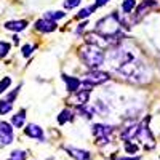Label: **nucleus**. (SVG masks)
Listing matches in <instances>:
<instances>
[{"label": "nucleus", "instance_id": "obj_19", "mask_svg": "<svg viewBox=\"0 0 160 160\" xmlns=\"http://www.w3.org/2000/svg\"><path fill=\"white\" fill-rule=\"evenodd\" d=\"M71 120H74V112L71 109H62L58 115V123L59 125H64L66 122H71Z\"/></svg>", "mask_w": 160, "mask_h": 160}, {"label": "nucleus", "instance_id": "obj_33", "mask_svg": "<svg viewBox=\"0 0 160 160\" xmlns=\"http://www.w3.org/2000/svg\"><path fill=\"white\" fill-rule=\"evenodd\" d=\"M109 0H96V3H95V7L96 8H101V7H104L106 3H108Z\"/></svg>", "mask_w": 160, "mask_h": 160}, {"label": "nucleus", "instance_id": "obj_10", "mask_svg": "<svg viewBox=\"0 0 160 160\" xmlns=\"http://www.w3.org/2000/svg\"><path fill=\"white\" fill-rule=\"evenodd\" d=\"M34 28H35L38 32L50 34V32H53V31H56L58 26H56V22H55V21H50V19H47V18H42V19L35 21Z\"/></svg>", "mask_w": 160, "mask_h": 160}, {"label": "nucleus", "instance_id": "obj_7", "mask_svg": "<svg viewBox=\"0 0 160 160\" xmlns=\"http://www.w3.org/2000/svg\"><path fill=\"white\" fill-rule=\"evenodd\" d=\"M83 38H85L87 43L96 45V47H99V48H109V47H111V38H109V37H104V35H101V34H98L96 31H95V32L85 34Z\"/></svg>", "mask_w": 160, "mask_h": 160}, {"label": "nucleus", "instance_id": "obj_28", "mask_svg": "<svg viewBox=\"0 0 160 160\" xmlns=\"http://www.w3.org/2000/svg\"><path fill=\"white\" fill-rule=\"evenodd\" d=\"M10 158H15V160H26V152H24V151H13Z\"/></svg>", "mask_w": 160, "mask_h": 160}, {"label": "nucleus", "instance_id": "obj_35", "mask_svg": "<svg viewBox=\"0 0 160 160\" xmlns=\"http://www.w3.org/2000/svg\"><path fill=\"white\" fill-rule=\"evenodd\" d=\"M10 160H15V158H10Z\"/></svg>", "mask_w": 160, "mask_h": 160}, {"label": "nucleus", "instance_id": "obj_5", "mask_svg": "<svg viewBox=\"0 0 160 160\" xmlns=\"http://www.w3.org/2000/svg\"><path fill=\"white\" fill-rule=\"evenodd\" d=\"M91 130H93V135H95V138H96V144H99V146L108 144L111 135L114 133V127H111V125H102V123L93 125Z\"/></svg>", "mask_w": 160, "mask_h": 160}, {"label": "nucleus", "instance_id": "obj_8", "mask_svg": "<svg viewBox=\"0 0 160 160\" xmlns=\"http://www.w3.org/2000/svg\"><path fill=\"white\" fill-rule=\"evenodd\" d=\"M90 93H91V90L88 87L83 88V90H78V91H75L74 95H72V98L69 99V102L74 104V106H77V108H78V106H83L90 99Z\"/></svg>", "mask_w": 160, "mask_h": 160}, {"label": "nucleus", "instance_id": "obj_6", "mask_svg": "<svg viewBox=\"0 0 160 160\" xmlns=\"http://www.w3.org/2000/svg\"><path fill=\"white\" fill-rule=\"evenodd\" d=\"M136 138L144 142L146 149H154L155 148V139H154V135H152L151 128L148 127V120H144V122L139 125L138 133H136Z\"/></svg>", "mask_w": 160, "mask_h": 160}, {"label": "nucleus", "instance_id": "obj_11", "mask_svg": "<svg viewBox=\"0 0 160 160\" xmlns=\"http://www.w3.org/2000/svg\"><path fill=\"white\" fill-rule=\"evenodd\" d=\"M155 5H157L155 0H144L142 3H139L138 8H136V13H135V18H133V22L139 21V19L146 15V13H148V10H149L151 7H155Z\"/></svg>", "mask_w": 160, "mask_h": 160}, {"label": "nucleus", "instance_id": "obj_14", "mask_svg": "<svg viewBox=\"0 0 160 160\" xmlns=\"http://www.w3.org/2000/svg\"><path fill=\"white\" fill-rule=\"evenodd\" d=\"M28 28V21L24 19H15V21H7L5 22V29L11 32H21Z\"/></svg>", "mask_w": 160, "mask_h": 160}, {"label": "nucleus", "instance_id": "obj_16", "mask_svg": "<svg viewBox=\"0 0 160 160\" xmlns=\"http://www.w3.org/2000/svg\"><path fill=\"white\" fill-rule=\"evenodd\" d=\"M26 122V109H21L18 114H15L11 117V125L15 128H22Z\"/></svg>", "mask_w": 160, "mask_h": 160}, {"label": "nucleus", "instance_id": "obj_22", "mask_svg": "<svg viewBox=\"0 0 160 160\" xmlns=\"http://www.w3.org/2000/svg\"><path fill=\"white\" fill-rule=\"evenodd\" d=\"M95 10H96V7H95V5L87 7V8H82V10H80V11L77 13V18H78V19H87V18H88V16H90Z\"/></svg>", "mask_w": 160, "mask_h": 160}, {"label": "nucleus", "instance_id": "obj_1", "mask_svg": "<svg viewBox=\"0 0 160 160\" xmlns=\"http://www.w3.org/2000/svg\"><path fill=\"white\" fill-rule=\"evenodd\" d=\"M78 56H80V59H82L83 66L88 68L90 71L99 69L104 64V59H106L104 50L96 47V45H90V43L82 45L78 48Z\"/></svg>", "mask_w": 160, "mask_h": 160}, {"label": "nucleus", "instance_id": "obj_24", "mask_svg": "<svg viewBox=\"0 0 160 160\" xmlns=\"http://www.w3.org/2000/svg\"><path fill=\"white\" fill-rule=\"evenodd\" d=\"M138 144L136 142H131V141H127L125 142V152L127 154H136L138 152Z\"/></svg>", "mask_w": 160, "mask_h": 160}, {"label": "nucleus", "instance_id": "obj_23", "mask_svg": "<svg viewBox=\"0 0 160 160\" xmlns=\"http://www.w3.org/2000/svg\"><path fill=\"white\" fill-rule=\"evenodd\" d=\"M11 109H13V104H11L10 101H7V99H2V101H0V115L8 114Z\"/></svg>", "mask_w": 160, "mask_h": 160}, {"label": "nucleus", "instance_id": "obj_21", "mask_svg": "<svg viewBox=\"0 0 160 160\" xmlns=\"http://www.w3.org/2000/svg\"><path fill=\"white\" fill-rule=\"evenodd\" d=\"M133 8H136V0H123L122 3V11L125 15H130L133 11Z\"/></svg>", "mask_w": 160, "mask_h": 160}, {"label": "nucleus", "instance_id": "obj_13", "mask_svg": "<svg viewBox=\"0 0 160 160\" xmlns=\"http://www.w3.org/2000/svg\"><path fill=\"white\" fill-rule=\"evenodd\" d=\"M62 80L66 82V90L69 93H75L80 90V85H82V80L77 78V77H69V75H62Z\"/></svg>", "mask_w": 160, "mask_h": 160}, {"label": "nucleus", "instance_id": "obj_31", "mask_svg": "<svg viewBox=\"0 0 160 160\" xmlns=\"http://www.w3.org/2000/svg\"><path fill=\"white\" fill-rule=\"evenodd\" d=\"M95 111H98V112H101V114H106V112H108L106 106H104L101 101H96V104H95Z\"/></svg>", "mask_w": 160, "mask_h": 160}, {"label": "nucleus", "instance_id": "obj_2", "mask_svg": "<svg viewBox=\"0 0 160 160\" xmlns=\"http://www.w3.org/2000/svg\"><path fill=\"white\" fill-rule=\"evenodd\" d=\"M120 29H122V21H120L117 13H111V15L101 18L96 26H95V31L104 37H114L118 35Z\"/></svg>", "mask_w": 160, "mask_h": 160}, {"label": "nucleus", "instance_id": "obj_9", "mask_svg": "<svg viewBox=\"0 0 160 160\" xmlns=\"http://www.w3.org/2000/svg\"><path fill=\"white\" fill-rule=\"evenodd\" d=\"M13 142V127L2 120L0 122V144H11Z\"/></svg>", "mask_w": 160, "mask_h": 160}, {"label": "nucleus", "instance_id": "obj_17", "mask_svg": "<svg viewBox=\"0 0 160 160\" xmlns=\"http://www.w3.org/2000/svg\"><path fill=\"white\" fill-rule=\"evenodd\" d=\"M138 128H139L138 123H136V125H131V127H128V128H125V130L122 131V139H123V141H131L133 138H136Z\"/></svg>", "mask_w": 160, "mask_h": 160}, {"label": "nucleus", "instance_id": "obj_26", "mask_svg": "<svg viewBox=\"0 0 160 160\" xmlns=\"http://www.w3.org/2000/svg\"><path fill=\"white\" fill-rule=\"evenodd\" d=\"M10 85H11V78H10V77H3L2 80H0V95H2V93H5V91L10 88Z\"/></svg>", "mask_w": 160, "mask_h": 160}, {"label": "nucleus", "instance_id": "obj_4", "mask_svg": "<svg viewBox=\"0 0 160 160\" xmlns=\"http://www.w3.org/2000/svg\"><path fill=\"white\" fill-rule=\"evenodd\" d=\"M111 78V75L108 72H104V71H99V69H93L90 72H87L82 78V83L87 85L88 88L91 87H96V85H102L106 83L108 80Z\"/></svg>", "mask_w": 160, "mask_h": 160}, {"label": "nucleus", "instance_id": "obj_29", "mask_svg": "<svg viewBox=\"0 0 160 160\" xmlns=\"http://www.w3.org/2000/svg\"><path fill=\"white\" fill-rule=\"evenodd\" d=\"M19 90H21V85H19V87H16L15 90H13V91L10 93V95H7V101H10V102L15 101V99H16V96H18V93H19Z\"/></svg>", "mask_w": 160, "mask_h": 160}, {"label": "nucleus", "instance_id": "obj_32", "mask_svg": "<svg viewBox=\"0 0 160 160\" xmlns=\"http://www.w3.org/2000/svg\"><path fill=\"white\" fill-rule=\"evenodd\" d=\"M87 24H88V21H87V19H85V22H80V24H78V28H77V31H75V32H77V34H78V32H82V31L85 29V26H87Z\"/></svg>", "mask_w": 160, "mask_h": 160}, {"label": "nucleus", "instance_id": "obj_20", "mask_svg": "<svg viewBox=\"0 0 160 160\" xmlns=\"http://www.w3.org/2000/svg\"><path fill=\"white\" fill-rule=\"evenodd\" d=\"M66 16V13L64 11H47L45 15H43V18H47V19H50V21H58V19H62Z\"/></svg>", "mask_w": 160, "mask_h": 160}, {"label": "nucleus", "instance_id": "obj_30", "mask_svg": "<svg viewBox=\"0 0 160 160\" xmlns=\"http://www.w3.org/2000/svg\"><path fill=\"white\" fill-rule=\"evenodd\" d=\"M21 51H22V56H26V58H28V56H31L32 55V51H34V47L32 45H24L22 48H21Z\"/></svg>", "mask_w": 160, "mask_h": 160}, {"label": "nucleus", "instance_id": "obj_18", "mask_svg": "<svg viewBox=\"0 0 160 160\" xmlns=\"http://www.w3.org/2000/svg\"><path fill=\"white\" fill-rule=\"evenodd\" d=\"M78 114L82 115L83 118H87V120H90V118H93V115H95V108H91V106H88V104H83V106H78Z\"/></svg>", "mask_w": 160, "mask_h": 160}, {"label": "nucleus", "instance_id": "obj_15", "mask_svg": "<svg viewBox=\"0 0 160 160\" xmlns=\"http://www.w3.org/2000/svg\"><path fill=\"white\" fill-rule=\"evenodd\" d=\"M66 151L69 152V155L74 160H90V152L83 149H77V148H66Z\"/></svg>", "mask_w": 160, "mask_h": 160}, {"label": "nucleus", "instance_id": "obj_34", "mask_svg": "<svg viewBox=\"0 0 160 160\" xmlns=\"http://www.w3.org/2000/svg\"><path fill=\"white\" fill-rule=\"evenodd\" d=\"M117 160H139V157H118Z\"/></svg>", "mask_w": 160, "mask_h": 160}, {"label": "nucleus", "instance_id": "obj_25", "mask_svg": "<svg viewBox=\"0 0 160 160\" xmlns=\"http://www.w3.org/2000/svg\"><path fill=\"white\" fill-rule=\"evenodd\" d=\"M11 45L8 42H3V40H0V58H5L8 55V51H10Z\"/></svg>", "mask_w": 160, "mask_h": 160}, {"label": "nucleus", "instance_id": "obj_27", "mask_svg": "<svg viewBox=\"0 0 160 160\" xmlns=\"http://www.w3.org/2000/svg\"><path fill=\"white\" fill-rule=\"evenodd\" d=\"M80 2H82V0H66V2H64V8L72 10V8L78 7V5H80Z\"/></svg>", "mask_w": 160, "mask_h": 160}, {"label": "nucleus", "instance_id": "obj_12", "mask_svg": "<svg viewBox=\"0 0 160 160\" xmlns=\"http://www.w3.org/2000/svg\"><path fill=\"white\" fill-rule=\"evenodd\" d=\"M24 133H26V136H29V138L43 141V130L40 128L38 125H35V123H29L28 127L24 128Z\"/></svg>", "mask_w": 160, "mask_h": 160}, {"label": "nucleus", "instance_id": "obj_3", "mask_svg": "<svg viewBox=\"0 0 160 160\" xmlns=\"http://www.w3.org/2000/svg\"><path fill=\"white\" fill-rule=\"evenodd\" d=\"M117 72L122 74V75H125V77H128V78H135V80H136L138 77H142V75L146 74V68H144L142 62H139V61H136V59H131V61H128L127 64H123L122 68H118ZM138 80H139V78H138Z\"/></svg>", "mask_w": 160, "mask_h": 160}]
</instances>
